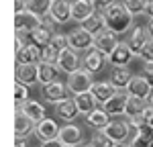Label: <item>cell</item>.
Segmentation results:
<instances>
[{"label":"cell","mask_w":153,"mask_h":147,"mask_svg":"<svg viewBox=\"0 0 153 147\" xmlns=\"http://www.w3.org/2000/svg\"><path fill=\"white\" fill-rule=\"evenodd\" d=\"M141 76L153 86V63H143V70H141Z\"/></svg>","instance_id":"39"},{"label":"cell","mask_w":153,"mask_h":147,"mask_svg":"<svg viewBox=\"0 0 153 147\" xmlns=\"http://www.w3.org/2000/svg\"><path fill=\"white\" fill-rule=\"evenodd\" d=\"M147 41H149V35H147V29L145 27H133L129 37H127V43H129V47H131L135 57L141 55V51H143Z\"/></svg>","instance_id":"19"},{"label":"cell","mask_w":153,"mask_h":147,"mask_svg":"<svg viewBox=\"0 0 153 147\" xmlns=\"http://www.w3.org/2000/svg\"><path fill=\"white\" fill-rule=\"evenodd\" d=\"M53 21L51 19H43V23L37 27L35 31H31V33H27V39H29V43H33L37 45L39 49L47 47L49 43H51V39L55 35V31H53ZM25 37V35H23Z\"/></svg>","instance_id":"4"},{"label":"cell","mask_w":153,"mask_h":147,"mask_svg":"<svg viewBox=\"0 0 153 147\" xmlns=\"http://www.w3.org/2000/svg\"><path fill=\"white\" fill-rule=\"evenodd\" d=\"M65 84H68V90L76 96V94H82V92H90L92 86H94V80H92V74L86 68H80V70H76L68 76Z\"/></svg>","instance_id":"2"},{"label":"cell","mask_w":153,"mask_h":147,"mask_svg":"<svg viewBox=\"0 0 153 147\" xmlns=\"http://www.w3.org/2000/svg\"><path fill=\"white\" fill-rule=\"evenodd\" d=\"M86 147H92V145H86Z\"/></svg>","instance_id":"52"},{"label":"cell","mask_w":153,"mask_h":147,"mask_svg":"<svg viewBox=\"0 0 153 147\" xmlns=\"http://www.w3.org/2000/svg\"><path fill=\"white\" fill-rule=\"evenodd\" d=\"M55 63H57V68H59V72H63V74H68L70 76L71 72H76V70H80L82 65V59H80V55H78V51H74L71 47H65V49H61L57 53V59H55Z\"/></svg>","instance_id":"6"},{"label":"cell","mask_w":153,"mask_h":147,"mask_svg":"<svg viewBox=\"0 0 153 147\" xmlns=\"http://www.w3.org/2000/svg\"><path fill=\"white\" fill-rule=\"evenodd\" d=\"M49 45H51L53 49H57V51H61V49H65V47H70V43H68V35H63V33H55Z\"/></svg>","instance_id":"35"},{"label":"cell","mask_w":153,"mask_h":147,"mask_svg":"<svg viewBox=\"0 0 153 147\" xmlns=\"http://www.w3.org/2000/svg\"><path fill=\"white\" fill-rule=\"evenodd\" d=\"M114 147H131V145H129V143H117Z\"/></svg>","instance_id":"48"},{"label":"cell","mask_w":153,"mask_h":147,"mask_svg":"<svg viewBox=\"0 0 153 147\" xmlns=\"http://www.w3.org/2000/svg\"><path fill=\"white\" fill-rule=\"evenodd\" d=\"M127 100H129V94L125 90H118L112 96L102 104V108L110 114V117H118V114H125V106H127Z\"/></svg>","instance_id":"20"},{"label":"cell","mask_w":153,"mask_h":147,"mask_svg":"<svg viewBox=\"0 0 153 147\" xmlns=\"http://www.w3.org/2000/svg\"><path fill=\"white\" fill-rule=\"evenodd\" d=\"M147 106V100L143 98H135V96H129L127 100V106H125V117L127 119H133V117H141L143 110Z\"/></svg>","instance_id":"29"},{"label":"cell","mask_w":153,"mask_h":147,"mask_svg":"<svg viewBox=\"0 0 153 147\" xmlns=\"http://www.w3.org/2000/svg\"><path fill=\"white\" fill-rule=\"evenodd\" d=\"M68 84H61V82H51V84L47 86H41V94H43V98L47 100L49 104H57V102H61V100H65L68 98Z\"/></svg>","instance_id":"13"},{"label":"cell","mask_w":153,"mask_h":147,"mask_svg":"<svg viewBox=\"0 0 153 147\" xmlns=\"http://www.w3.org/2000/svg\"><path fill=\"white\" fill-rule=\"evenodd\" d=\"M145 14L153 19V0H147V8H145Z\"/></svg>","instance_id":"45"},{"label":"cell","mask_w":153,"mask_h":147,"mask_svg":"<svg viewBox=\"0 0 153 147\" xmlns=\"http://www.w3.org/2000/svg\"><path fill=\"white\" fill-rule=\"evenodd\" d=\"M92 2H94V6H96V10H100V12H104L106 8H108V6H110V4H112V2H114V0H92Z\"/></svg>","instance_id":"40"},{"label":"cell","mask_w":153,"mask_h":147,"mask_svg":"<svg viewBox=\"0 0 153 147\" xmlns=\"http://www.w3.org/2000/svg\"><path fill=\"white\" fill-rule=\"evenodd\" d=\"M57 49H53L51 45H47V47L41 49V61H55L57 59Z\"/></svg>","instance_id":"38"},{"label":"cell","mask_w":153,"mask_h":147,"mask_svg":"<svg viewBox=\"0 0 153 147\" xmlns=\"http://www.w3.org/2000/svg\"><path fill=\"white\" fill-rule=\"evenodd\" d=\"M129 145H131V147H149V145H151V139H149L147 135L137 133V135H135V137L129 141Z\"/></svg>","instance_id":"37"},{"label":"cell","mask_w":153,"mask_h":147,"mask_svg":"<svg viewBox=\"0 0 153 147\" xmlns=\"http://www.w3.org/2000/svg\"><path fill=\"white\" fill-rule=\"evenodd\" d=\"M49 19L55 24H65L71 21V0H53Z\"/></svg>","instance_id":"11"},{"label":"cell","mask_w":153,"mask_h":147,"mask_svg":"<svg viewBox=\"0 0 153 147\" xmlns=\"http://www.w3.org/2000/svg\"><path fill=\"white\" fill-rule=\"evenodd\" d=\"M59 78V68L55 61H39V84L47 86Z\"/></svg>","instance_id":"22"},{"label":"cell","mask_w":153,"mask_h":147,"mask_svg":"<svg viewBox=\"0 0 153 147\" xmlns=\"http://www.w3.org/2000/svg\"><path fill=\"white\" fill-rule=\"evenodd\" d=\"M27 10V0H14V14Z\"/></svg>","instance_id":"41"},{"label":"cell","mask_w":153,"mask_h":147,"mask_svg":"<svg viewBox=\"0 0 153 147\" xmlns=\"http://www.w3.org/2000/svg\"><path fill=\"white\" fill-rule=\"evenodd\" d=\"M102 131H104L114 143H127L129 137H131V133H133L129 121H110Z\"/></svg>","instance_id":"7"},{"label":"cell","mask_w":153,"mask_h":147,"mask_svg":"<svg viewBox=\"0 0 153 147\" xmlns=\"http://www.w3.org/2000/svg\"><path fill=\"white\" fill-rule=\"evenodd\" d=\"M133 57H135V55H133V51H131L129 43H127V41H120L117 47H114V51L108 55V63H110L112 68H127Z\"/></svg>","instance_id":"12"},{"label":"cell","mask_w":153,"mask_h":147,"mask_svg":"<svg viewBox=\"0 0 153 147\" xmlns=\"http://www.w3.org/2000/svg\"><path fill=\"white\" fill-rule=\"evenodd\" d=\"M59 129H61V127H57V122L53 121V119H47V117H45L43 121L37 122L35 135H37V139H39L41 143H45V141H51V139H57Z\"/></svg>","instance_id":"16"},{"label":"cell","mask_w":153,"mask_h":147,"mask_svg":"<svg viewBox=\"0 0 153 147\" xmlns=\"http://www.w3.org/2000/svg\"><path fill=\"white\" fill-rule=\"evenodd\" d=\"M82 27H84V29H88L90 33H94V35H98L100 31H104V29H106L104 14H102L100 10H96L94 14H92V16L88 19V21H84V23H82Z\"/></svg>","instance_id":"30"},{"label":"cell","mask_w":153,"mask_h":147,"mask_svg":"<svg viewBox=\"0 0 153 147\" xmlns=\"http://www.w3.org/2000/svg\"><path fill=\"white\" fill-rule=\"evenodd\" d=\"M118 43H120V41H118V35L114 33V31H110V29L100 31V33L96 35V39H94V47L100 49V51L106 53V55H110Z\"/></svg>","instance_id":"17"},{"label":"cell","mask_w":153,"mask_h":147,"mask_svg":"<svg viewBox=\"0 0 153 147\" xmlns=\"http://www.w3.org/2000/svg\"><path fill=\"white\" fill-rule=\"evenodd\" d=\"M123 4L133 16L145 14V8H147V0H123Z\"/></svg>","instance_id":"32"},{"label":"cell","mask_w":153,"mask_h":147,"mask_svg":"<svg viewBox=\"0 0 153 147\" xmlns=\"http://www.w3.org/2000/svg\"><path fill=\"white\" fill-rule=\"evenodd\" d=\"M104 21H106V29H110V31H114L117 35H123V33H127L133 29V14H131L127 8H125V4L123 2H112L104 12Z\"/></svg>","instance_id":"1"},{"label":"cell","mask_w":153,"mask_h":147,"mask_svg":"<svg viewBox=\"0 0 153 147\" xmlns=\"http://www.w3.org/2000/svg\"><path fill=\"white\" fill-rule=\"evenodd\" d=\"M90 92L94 94V98L98 100V104H104L106 100L112 96L114 92H118V90L112 86L110 80H106V82H94V86H92V90H90Z\"/></svg>","instance_id":"25"},{"label":"cell","mask_w":153,"mask_h":147,"mask_svg":"<svg viewBox=\"0 0 153 147\" xmlns=\"http://www.w3.org/2000/svg\"><path fill=\"white\" fill-rule=\"evenodd\" d=\"M147 122H149V125H151V127H153V117H151V119H149V121H147Z\"/></svg>","instance_id":"49"},{"label":"cell","mask_w":153,"mask_h":147,"mask_svg":"<svg viewBox=\"0 0 153 147\" xmlns=\"http://www.w3.org/2000/svg\"><path fill=\"white\" fill-rule=\"evenodd\" d=\"M63 147H70V145H63Z\"/></svg>","instance_id":"51"},{"label":"cell","mask_w":153,"mask_h":147,"mask_svg":"<svg viewBox=\"0 0 153 147\" xmlns=\"http://www.w3.org/2000/svg\"><path fill=\"white\" fill-rule=\"evenodd\" d=\"M41 23H43V16L31 12L29 8L14 14V31H16V35H27V33L35 31Z\"/></svg>","instance_id":"5"},{"label":"cell","mask_w":153,"mask_h":147,"mask_svg":"<svg viewBox=\"0 0 153 147\" xmlns=\"http://www.w3.org/2000/svg\"><path fill=\"white\" fill-rule=\"evenodd\" d=\"M51 4H53V0H27V8L39 16H49Z\"/></svg>","instance_id":"31"},{"label":"cell","mask_w":153,"mask_h":147,"mask_svg":"<svg viewBox=\"0 0 153 147\" xmlns=\"http://www.w3.org/2000/svg\"><path fill=\"white\" fill-rule=\"evenodd\" d=\"M131 78H133V74L129 72V68H112L108 80L112 82V86L117 90H127V84H129Z\"/></svg>","instance_id":"27"},{"label":"cell","mask_w":153,"mask_h":147,"mask_svg":"<svg viewBox=\"0 0 153 147\" xmlns=\"http://www.w3.org/2000/svg\"><path fill=\"white\" fill-rule=\"evenodd\" d=\"M96 12V6L92 0H71V21L82 24Z\"/></svg>","instance_id":"15"},{"label":"cell","mask_w":153,"mask_h":147,"mask_svg":"<svg viewBox=\"0 0 153 147\" xmlns=\"http://www.w3.org/2000/svg\"><path fill=\"white\" fill-rule=\"evenodd\" d=\"M108 122H110V114H108L104 108H94L90 114H86V125L94 127L98 131H102Z\"/></svg>","instance_id":"26"},{"label":"cell","mask_w":153,"mask_h":147,"mask_svg":"<svg viewBox=\"0 0 153 147\" xmlns=\"http://www.w3.org/2000/svg\"><path fill=\"white\" fill-rule=\"evenodd\" d=\"M149 147H153V139H151V145H149Z\"/></svg>","instance_id":"50"},{"label":"cell","mask_w":153,"mask_h":147,"mask_svg":"<svg viewBox=\"0 0 153 147\" xmlns=\"http://www.w3.org/2000/svg\"><path fill=\"white\" fill-rule=\"evenodd\" d=\"M59 141H61L63 145L78 147V145L84 143V131L76 122H65V125L59 129Z\"/></svg>","instance_id":"10"},{"label":"cell","mask_w":153,"mask_h":147,"mask_svg":"<svg viewBox=\"0 0 153 147\" xmlns=\"http://www.w3.org/2000/svg\"><path fill=\"white\" fill-rule=\"evenodd\" d=\"M74 100H76V104H78L80 114H90V112L96 108V104H98V100L94 98V94H92V92H82V94H76V96H74Z\"/></svg>","instance_id":"28"},{"label":"cell","mask_w":153,"mask_h":147,"mask_svg":"<svg viewBox=\"0 0 153 147\" xmlns=\"http://www.w3.org/2000/svg\"><path fill=\"white\" fill-rule=\"evenodd\" d=\"M55 114H57L61 121L65 122H74L76 121V117L80 114V110H78V104H76V100L74 98H65V100H61L55 104Z\"/></svg>","instance_id":"21"},{"label":"cell","mask_w":153,"mask_h":147,"mask_svg":"<svg viewBox=\"0 0 153 147\" xmlns=\"http://www.w3.org/2000/svg\"><path fill=\"white\" fill-rule=\"evenodd\" d=\"M14 55H16V63H39L41 61V49L37 45H33V43H27Z\"/></svg>","instance_id":"23"},{"label":"cell","mask_w":153,"mask_h":147,"mask_svg":"<svg viewBox=\"0 0 153 147\" xmlns=\"http://www.w3.org/2000/svg\"><path fill=\"white\" fill-rule=\"evenodd\" d=\"M153 86L143 78L141 74H133V78L129 80V84H127V94L129 96H135V98H143V100H147L149 94H151Z\"/></svg>","instance_id":"9"},{"label":"cell","mask_w":153,"mask_h":147,"mask_svg":"<svg viewBox=\"0 0 153 147\" xmlns=\"http://www.w3.org/2000/svg\"><path fill=\"white\" fill-rule=\"evenodd\" d=\"M145 29H147V35H149V39L153 41V19H149V21H147V27H145Z\"/></svg>","instance_id":"46"},{"label":"cell","mask_w":153,"mask_h":147,"mask_svg":"<svg viewBox=\"0 0 153 147\" xmlns=\"http://www.w3.org/2000/svg\"><path fill=\"white\" fill-rule=\"evenodd\" d=\"M21 110L35 122H39V121L45 119V106H43L39 100H33V98H29L27 102H23V104H21Z\"/></svg>","instance_id":"24"},{"label":"cell","mask_w":153,"mask_h":147,"mask_svg":"<svg viewBox=\"0 0 153 147\" xmlns=\"http://www.w3.org/2000/svg\"><path fill=\"white\" fill-rule=\"evenodd\" d=\"M90 145L92 147H114L117 143L104 133V131H98V133L92 137V141H90Z\"/></svg>","instance_id":"34"},{"label":"cell","mask_w":153,"mask_h":147,"mask_svg":"<svg viewBox=\"0 0 153 147\" xmlns=\"http://www.w3.org/2000/svg\"><path fill=\"white\" fill-rule=\"evenodd\" d=\"M43 147H63V143L59 141V137H57V139H51V141H45V143H43Z\"/></svg>","instance_id":"43"},{"label":"cell","mask_w":153,"mask_h":147,"mask_svg":"<svg viewBox=\"0 0 153 147\" xmlns=\"http://www.w3.org/2000/svg\"><path fill=\"white\" fill-rule=\"evenodd\" d=\"M139 59H141L143 63H153V41H151V39L145 43V47H143Z\"/></svg>","instance_id":"36"},{"label":"cell","mask_w":153,"mask_h":147,"mask_svg":"<svg viewBox=\"0 0 153 147\" xmlns=\"http://www.w3.org/2000/svg\"><path fill=\"white\" fill-rule=\"evenodd\" d=\"M16 82H23L27 86H33L39 82V63H16L14 70Z\"/></svg>","instance_id":"14"},{"label":"cell","mask_w":153,"mask_h":147,"mask_svg":"<svg viewBox=\"0 0 153 147\" xmlns=\"http://www.w3.org/2000/svg\"><path fill=\"white\" fill-rule=\"evenodd\" d=\"M106 63H108V55L102 53L100 49H88L86 53H84V59H82V68H86L90 74H98L102 72V68H104Z\"/></svg>","instance_id":"8"},{"label":"cell","mask_w":153,"mask_h":147,"mask_svg":"<svg viewBox=\"0 0 153 147\" xmlns=\"http://www.w3.org/2000/svg\"><path fill=\"white\" fill-rule=\"evenodd\" d=\"M147 104H149V106H153V90H151V94H149V98H147Z\"/></svg>","instance_id":"47"},{"label":"cell","mask_w":153,"mask_h":147,"mask_svg":"<svg viewBox=\"0 0 153 147\" xmlns=\"http://www.w3.org/2000/svg\"><path fill=\"white\" fill-rule=\"evenodd\" d=\"M94 39H96V35L90 33L88 29H84L82 24L68 33V43H70V47L74 49V51H78V53H80V51H88V49L94 47Z\"/></svg>","instance_id":"3"},{"label":"cell","mask_w":153,"mask_h":147,"mask_svg":"<svg viewBox=\"0 0 153 147\" xmlns=\"http://www.w3.org/2000/svg\"><path fill=\"white\" fill-rule=\"evenodd\" d=\"M25 45H27V43L23 41V35H16V39H14V53H16V51H21Z\"/></svg>","instance_id":"42"},{"label":"cell","mask_w":153,"mask_h":147,"mask_svg":"<svg viewBox=\"0 0 153 147\" xmlns=\"http://www.w3.org/2000/svg\"><path fill=\"white\" fill-rule=\"evenodd\" d=\"M29 88L31 86L23 84V82H14V104L21 106L23 102L29 100Z\"/></svg>","instance_id":"33"},{"label":"cell","mask_w":153,"mask_h":147,"mask_svg":"<svg viewBox=\"0 0 153 147\" xmlns=\"http://www.w3.org/2000/svg\"><path fill=\"white\" fill-rule=\"evenodd\" d=\"M14 147H29L27 137H16V139H14Z\"/></svg>","instance_id":"44"},{"label":"cell","mask_w":153,"mask_h":147,"mask_svg":"<svg viewBox=\"0 0 153 147\" xmlns=\"http://www.w3.org/2000/svg\"><path fill=\"white\" fill-rule=\"evenodd\" d=\"M14 112H16V114H14V137H27V139H29V135L35 133L37 122L31 121L23 110H21V106H16Z\"/></svg>","instance_id":"18"}]
</instances>
